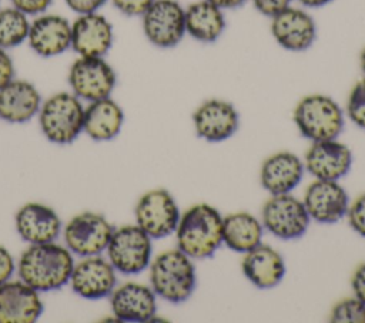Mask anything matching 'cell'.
I'll list each match as a JSON object with an SVG mask.
<instances>
[{
    "label": "cell",
    "mask_w": 365,
    "mask_h": 323,
    "mask_svg": "<svg viewBox=\"0 0 365 323\" xmlns=\"http://www.w3.org/2000/svg\"><path fill=\"white\" fill-rule=\"evenodd\" d=\"M271 34L288 51L308 50L317 38V24L312 16L299 7L288 6L271 17Z\"/></svg>",
    "instance_id": "obj_19"
},
{
    "label": "cell",
    "mask_w": 365,
    "mask_h": 323,
    "mask_svg": "<svg viewBox=\"0 0 365 323\" xmlns=\"http://www.w3.org/2000/svg\"><path fill=\"white\" fill-rule=\"evenodd\" d=\"M242 275L258 289H271L281 283L285 276L282 255L269 245L259 243L244 253L241 260Z\"/></svg>",
    "instance_id": "obj_24"
},
{
    "label": "cell",
    "mask_w": 365,
    "mask_h": 323,
    "mask_svg": "<svg viewBox=\"0 0 365 323\" xmlns=\"http://www.w3.org/2000/svg\"><path fill=\"white\" fill-rule=\"evenodd\" d=\"M107 259L123 275L144 272L153 259V239L135 223L114 228L106 248Z\"/></svg>",
    "instance_id": "obj_6"
},
{
    "label": "cell",
    "mask_w": 365,
    "mask_h": 323,
    "mask_svg": "<svg viewBox=\"0 0 365 323\" xmlns=\"http://www.w3.org/2000/svg\"><path fill=\"white\" fill-rule=\"evenodd\" d=\"M185 34L200 43L217 41L225 30L222 9L208 0H198L184 9Z\"/></svg>",
    "instance_id": "obj_26"
},
{
    "label": "cell",
    "mask_w": 365,
    "mask_h": 323,
    "mask_svg": "<svg viewBox=\"0 0 365 323\" xmlns=\"http://www.w3.org/2000/svg\"><path fill=\"white\" fill-rule=\"evenodd\" d=\"M43 310L40 292L21 279L0 285V323H33Z\"/></svg>",
    "instance_id": "obj_20"
},
{
    "label": "cell",
    "mask_w": 365,
    "mask_h": 323,
    "mask_svg": "<svg viewBox=\"0 0 365 323\" xmlns=\"http://www.w3.org/2000/svg\"><path fill=\"white\" fill-rule=\"evenodd\" d=\"M346 219L352 231L365 238V194H361L352 202H349Z\"/></svg>",
    "instance_id": "obj_31"
},
{
    "label": "cell",
    "mask_w": 365,
    "mask_h": 323,
    "mask_svg": "<svg viewBox=\"0 0 365 323\" xmlns=\"http://www.w3.org/2000/svg\"><path fill=\"white\" fill-rule=\"evenodd\" d=\"M177 248L191 259L211 258L222 245V215L205 202L185 209L175 229Z\"/></svg>",
    "instance_id": "obj_2"
},
{
    "label": "cell",
    "mask_w": 365,
    "mask_h": 323,
    "mask_svg": "<svg viewBox=\"0 0 365 323\" xmlns=\"http://www.w3.org/2000/svg\"><path fill=\"white\" fill-rule=\"evenodd\" d=\"M108 0H64L66 6L76 14L98 11Z\"/></svg>",
    "instance_id": "obj_36"
},
{
    "label": "cell",
    "mask_w": 365,
    "mask_h": 323,
    "mask_svg": "<svg viewBox=\"0 0 365 323\" xmlns=\"http://www.w3.org/2000/svg\"><path fill=\"white\" fill-rule=\"evenodd\" d=\"M292 120L299 134L311 142L338 138L344 129V111L325 94H308L294 108Z\"/></svg>",
    "instance_id": "obj_5"
},
{
    "label": "cell",
    "mask_w": 365,
    "mask_h": 323,
    "mask_svg": "<svg viewBox=\"0 0 365 323\" xmlns=\"http://www.w3.org/2000/svg\"><path fill=\"white\" fill-rule=\"evenodd\" d=\"M68 283L71 290L83 299L108 297L117 286V270L101 255L84 256L80 262H74Z\"/></svg>",
    "instance_id": "obj_12"
},
{
    "label": "cell",
    "mask_w": 365,
    "mask_h": 323,
    "mask_svg": "<svg viewBox=\"0 0 365 323\" xmlns=\"http://www.w3.org/2000/svg\"><path fill=\"white\" fill-rule=\"evenodd\" d=\"M14 61L9 50L0 47V88L14 78Z\"/></svg>",
    "instance_id": "obj_37"
},
{
    "label": "cell",
    "mask_w": 365,
    "mask_h": 323,
    "mask_svg": "<svg viewBox=\"0 0 365 323\" xmlns=\"http://www.w3.org/2000/svg\"><path fill=\"white\" fill-rule=\"evenodd\" d=\"M150 286L154 293L170 303H182L197 286L194 262L178 248L163 250L151 259Z\"/></svg>",
    "instance_id": "obj_3"
},
{
    "label": "cell",
    "mask_w": 365,
    "mask_h": 323,
    "mask_svg": "<svg viewBox=\"0 0 365 323\" xmlns=\"http://www.w3.org/2000/svg\"><path fill=\"white\" fill-rule=\"evenodd\" d=\"M0 1H1V0H0Z\"/></svg>",
    "instance_id": "obj_42"
},
{
    "label": "cell",
    "mask_w": 365,
    "mask_h": 323,
    "mask_svg": "<svg viewBox=\"0 0 365 323\" xmlns=\"http://www.w3.org/2000/svg\"><path fill=\"white\" fill-rule=\"evenodd\" d=\"M124 124V111L111 97L90 101L84 105L83 132L94 141L115 138Z\"/></svg>",
    "instance_id": "obj_25"
},
{
    "label": "cell",
    "mask_w": 365,
    "mask_h": 323,
    "mask_svg": "<svg viewBox=\"0 0 365 323\" xmlns=\"http://www.w3.org/2000/svg\"><path fill=\"white\" fill-rule=\"evenodd\" d=\"M108 297L113 316L118 322L143 323L155 317L157 295L148 285L125 282L117 285Z\"/></svg>",
    "instance_id": "obj_17"
},
{
    "label": "cell",
    "mask_w": 365,
    "mask_h": 323,
    "mask_svg": "<svg viewBox=\"0 0 365 323\" xmlns=\"http://www.w3.org/2000/svg\"><path fill=\"white\" fill-rule=\"evenodd\" d=\"M334 0H298L299 4H302L304 7L308 9H318V7H324L327 4H329Z\"/></svg>",
    "instance_id": "obj_40"
},
{
    "label": "cell",
    "mask_w": 365,
    "mask_h": 323,
    "mask_svg": "<svg viewBox=\"0 0 365 323\" xmlns=\"http://www.w3.org/2000/svg\"><path fill=\"white\" fill-rule=\"evenodd\" d=\"M29 16L11 4L0 7V47L10 50L27 41Z\"/></svg>",
    "instance_id": "obj_28"
},
{
    "label": "cell",
    "mask_w": 365,
    "mask_h": 323,
    "mask_svg": "<svg viewBox=\"0 0 365 323\" xmlns=\"http://www.w3.org/2000/svg\"><path fill=\"white\" fill-rule=\"evenodd\" d=\"M265 231L282 240L299 239L309 226V215L301 199L291 194L271 195L261 209Z\"/></svg>",
    "instance_id": "obj_10"
},
{
    "label": "cell",
    "mask_w": 365,
    "mask_h": 323,
    "mask_svg": "<svg viewBox=\"0 0 365 323\" xmlns=\"http://www.w3.org/2000/svg\"><path fill=\"white\" fill-rule=\"evenodd\" d=\"M351 289L354 296L365 303V262L355 268L351 276Z\"/></svg>",
    "instance_id": "obj_38"
},
{
    "label": "cell",
    "mask_w": 365,
    "mask_h": 323,
    "mask_svg": "<svg viewBox=\"0 0 365 323\" xmlns=\"http://www.w3.org/2000/svg\"><path fill=\"white\" fill-rule=\"evenodd\" d=\"M16 269L17 263L14 262L11 252L6 246L0 245V285L10 280Z\"/></svg>",
    "instance_id": "obj_35"
},
{
    "label": "cell",
    "mask_w": 365,
    "mask_h": 323,
    "mask_svg": "<svg viewBox=\"0 0 365 323\" xmlns=\"http://www.w3.org/2000/svg\"><path fill=\"white\" fill-rule=\"evenodd\" d=\"M27 44L43 58L61 55L71 48V23L61 14L41 13L30 21Z\"/></svg>",
    "instance_id": "obj_13"
},
{
    "label": "cell",
    "mask_w": 365,
    "mask_h": 323,
    "mask_svg": "<svg viewBox=\"0 0 365 323\" xmlns=\"http://www.w3.org/2000/svg\"><path fill=\"white\" fill-rule=\"evenodd\" d=\"M114 43L111 21L98 11L77 14L71 21V48L83 57H104Z\"/></svg>",
    "instance_id": "obj_15"
},
{
    "label": "cell",
    "mask_w": 365,
    "mask_h": 323,
    "mask_svg": "<svg viewBox=\"0 0 365 323\" xmlns=\"http://www.w3.org/2000/svg\"><path fill=\"white\" fill-rule=\"evenodd\" d=\"M70 91L81 101H96L111 97L117 84V74L104 57L78 55L67 74Z\"/></svg>",
    "instance_id": "obj_7"
},
{
    "label": "cell",
    "mask_w": 365,
    "mask_h": 323,
    "mask_svg": "<svg viewBox=\"0 0 365 323\" xmlns=\"http://www.w3.org/2000/svg\"><path fill=\"white\" fill-rule=\"evenodd\" d=\"M181 211L175 198L164 188L144 192L134 208L135 225L151 239H163L177 229Z\"/></svg>",
    "instance_id": "obj_8"
},
{
    "label": "cell",
    "mask_w": 365,
    "mask_h": 323,
    "mask_svg": "<svg viewBox=\"0 0 365 323\" xmlns=\"http://www.w3.org/2000/svg\"><path fill=\"white\" fill-rule=\"evenodd\" d=\"M10 4L27 16H37L51 6L53 0H9Z\"/></svg>",
    "instance_id": "obj_33"
},
{
    "label": "cell",
    "mask_w": 365,
    "mask_h": 323,
    "mask_svg": "<svg viewBox=\"0 0 365 323\" xmlns=\"http://www.w3.org/2000/svg\"><path fill=\"white\" fill-rule=\"evenodd\" d=\"M192 124L197 137L208 142H221L231 138L240 125L237 108L225 100L211 98L201 102L194 114Z\"/></svg>",
    "instance_id": "obj_16"
},
{
    "label": "cell",
    "mask_w": 365,
    "mask_h": 323,
    "mask_svg": "<svg viewBox=\"0 0 365 323\" xmlns=\"http://www.w3.org/2000/svg\"><path fill=\"white\" fill-rule=\"evenodd\" d=\"M302 162L315 179L339 181L351 169L352 152L338 138L315 141L307 149Z\"/></svg>",
    "instance_id": "obj_18"
},
{
    "label": "cell",
    "mask_w": 365,
    "mask_h": 323,
    "mask_svg": "<svg viewBox=\"0 0 365 323\" xmlns=\"http://www.w3.org/2000/svg\"><path fill=\"white\" fill-rule=\"evenodd\" d=\"M43 135L56 145H68L83 132L84 104L71 91H58L47 97L38 110Z\"/></svg>",
    "instance_id": "obj_4"
},
{
    "label": "cell",
    "mask_w": 365,
    "mask_h": 323,
    "mask_svg": "<svg viewBox=\"0 0 365 323\" xmlns=\"http://www.w3.org/2000/svg\"><path fill=\"white\" fill-rule=\"evenodd\" d=\"M208 1L218 6L222 10H227V9H237V7L242 6L247 0H208Z\"/></svg>",
    "instance_id": "obj_39"
},
{
    "label": "cell",
    "mask_w": 365,
    "mask_h": 323,
    "mask_svg": "<svg viewBox=\"0 0 365 323\" xmlns=\"http://www.w3.org/2000/svg\"><path fill=\"white\" fill-rule=\"evenodd\" d=\"M359 67H361V71H362V74L365 77V47L362 48V51L359 54Z\"/></svg>",
    "instance_id": "obj_41"
},
{
    "label": "cell",
    "mask_w": 365,
    "mask_h": 323,
    "mask_svg": "<svg viewBox=\"0 0 365 323\" xmlns=\"http://www.w3.org/2000/svg\"><path fill=\"white\" fill-rule=\"evenodd\" d=\"M332 323H365V303L358 297H344L338 300L329 313Z\"/></svg>",
    "instance_id": "obj_29"
},
{
    "label": "cell",
    "mask_w": 365,
    "mask_h": 323,
    "mask_svg": "<svg viewBox=\"0 0 365 323\" xmlns=\"http://www.w3.org/2000/svg\"><path fill=\"white\" fill-rule=\"evenodd\" d=\"M74 266V255L66 245L54 242L29 245L17 262L19 279L40 293L66 286Z\"/></svg>",
    "instance_id": "obj_1"
},
{
    "label": "cell",
    "mask_w": 365,
    "mask_h": 323,
    "mask_svg": "<svg viewBox=\"0 0 365 323\" xmlns=\"http://www.w3.org/2000/svg\"><path fill=\"white\" fill-rule=\"evenodd\" d=\"M145 38L158 48H173L185 36L184 7L177 0H154L141 14Z\"/></svg>",
    "instance_id": "obj_11"
},
{
    "label": "cell",
    "mask_w": 365,
    "mask_h": 323,
    "mask_svg": "<svg viewBox=\"0 0 365 323\" xmlns=\"http://www.w3.org/2000/svg\"><path fill=\"white\" fill-rule=\"evenodd\" d=\"M38 88L29 80L13 78L0 88V120L24 124L33 120L41 107Z\"/></svg>",
    "instance_id": "obj_22"
},
{
    "label": "cell",
    "mask_w": 365,
    "mask_h": 323,
    "mask_svg": "<svg viewBox=\"0 0 365 323\" xmlns=\"http://www.w3.org/2000/svg\"><path fill=\"white\" fill-rule=\"evenodd\" d=\"M305 172L302 159L289 151H278L264 159L259 168L261 186L269 195L291 194Z\"/></svg>",
    "instance_id": "obj_23"
},
{
    "label": "cell",
    "mask_w": 365,
    "mask_h": 323,
    "mask_svg": "<svg viewBox=\"0 0 365 323\" xmlns=\"http://www.w3.org/2000/svg\"><path fill=\"white\" fill-rule=\"evenodd\" d=\"M111 4L124 16L141 17L154 0H110Z\"/></svg>",
    "instance_id": "obj_32"
},
{
    "label": "cell",
    "mask_w": 365,
    "mask_h": 323,
    "mask_svg": "<svg viewBox=\"0 0 365 323\" xmlns=\"http://www.w3.org/2000/svg\"><path fill=\"white\" fill-rule=\"evenodd\" d=\"M302 203L311 221L335 223L346 216L349 196L338 181L315 179L307 186Z\"/></svg>",
    "instance_id": "obj_14"
},
{
    "label": "cell",
    "mask_w": 365,
    "mask_h": 323,
    "mask_svg": "<svg viewBox=\"0 0 365 323\" xmlns=\"http://www.w3.org/2000/svg\"><path fill=\"white\" fill-rule=\"evenodd\" d=\"M114 226L101 213L80 212L63 226L64 245L73 255L80 258L101 255L113 235Z\"/></svg>",
    "instance_id": "obj_9"
},
{
    "label": "cell",
    "mask_w": 365,
    "mask_h": 323,
    "mask_svg": "<svg viewBox=\"0 0 365 323\" xmlns=\"http://www.w3.org/2000/svg\"><path fill=\"white\" fill-rule=\"evenodd\" d=\"M264 226L251 212L238 211L222 216V243L234 252L245 253L262 242Z\"/></svg>",
    "instance_id": "obj_27"
},
{
    "label": "cell",
    "mask_w": 365,
    "mask_h": 323,
    "mask_svg": "<svg viewBox=\"0 0 365 323\" xmlns=\"http://www.w3.org/2000/svg\"><path fill=\"white\" fill-rule=\"evenodd\" d=\"M14 225L19 236L29 245L54 242L63 223L57 212L41 202H27L14 215Z\"/></svg>",
    "instance_id": "obj_21"
},
{
    "label": "cell",
    "mask_w": 365,
    "mask_h": 323,
    "mask_svg": "<svg viewBox=\"0 0 365 323\" xmlns=\"http://www.w3.org/2000/svg\"><path fill=\"white\" fill-rule=\"evenodd\" d=\"M252 6L261 14L267 17H274L288 6H291L292 0H251Z\"/></svg>",
    "instance_id": "obj_34"
},
{
    "label": "cell",
    "mask_w": 365,
    "mask_h": 323,
    "mask_svg": "<svg viewBox=\"0 0 365 323\" xmlns=\"http://www.w3.org/2000/svg\"><path fill=\"white\" fill-rule=\"evenodd\" d=\"M345 112L354 125L365 131V77L358 80L348 92Z\"/></svg>",
    "instance_id": "obj_30"
}]
</instances>
